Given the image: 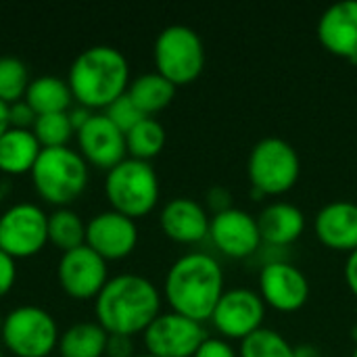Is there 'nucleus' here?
<instances>
[{
  "mask_svg": "<svg viewBox=\"0 0 357 357\" xmlns=\"http://www.w3.org/2000/svg\"><path fill=\"white\" fill-rule=\"evenodd\" d=\"M94 314L109 335L134 337L144 333L161 314V295L149 278L119 274L109 278L98 293Z\"/></svg>",
  "mask_w": 357,
  "mask_h": 357,
  "instance_id": "obj_1",
  "label": "nucleus"
},
{
  "mask_svg": "<svg viewBox=\"0 0 357 357\" xmlns=\"http://www.w3.org/2000/svg\"><path fill=\"white\" fill-rule=\"evenodd\" d=\"M224 295V272L207 253H186L165 274V299L172 312L197 322L211 320Z\"/></svg>",
  "mask_w": 357,
  "mask_h": 357,
  "instance_id": "obj_2",
  "label": "nucleus"
},
{
  "mask_svg": "<svg viewBox=\"0 0 357 357\" xmlns=\"http://www.w3.org/2000/svg\"><path fill=\"white\" fill-rule=\"evenodd\" d=\"M67 84L73 100L86 109H107L113 100L128 92L130 65L126 54L107 44L82 50L69 67Z\"/></svg>",
  "mask_w": 357,
  "mask_h": 357,
  "instance_id": "obj_3",
  "label": "nucleus"
},
{
  "mask_svg": "<svg viewBox=\"0 0 357 357\" xmlns=\"http://www.w3.org/2000/svg\"><path fill=\"white\" fill-rule=\"evenodd\" d=\"M31 182L40 199L56 207H67L86 190L88 163L82 153L69 146L42 149L31 169Z\"/></svg>",
  "mask_w": 357,
  "mask_h": 357,
  "instance_id": "obj_4",
  "label": "nucleus"
},
{
  "mask_svg": "<svg viewBox=\"0 0 357 357\" xmlns=\"http://www.w3.org/2000/svg\"><path fill=\"white\" fill-rule=\"evenodd\" d=\"M105 195L113 211L132 220L151 213L159 201V178L149 161L126 157L107 172Z\"/></svg>",
  "mask_w": 357,
  "mask_h": 357,
  "instance_id": "obj_5",
  "label": "nucleus"
},
{
  "mask_svg": "<svg viewBox=\"0 0 357 357\" xmlns=\"http://www.w3.org/2000/svg\"><path fill=\"white\" fill-rule=\"evenodd\" d=\"M247 174L251 186L261 195L289 192L301 174V161L291 142L278 136H266L249 153Z\"/></svg>",
  "mask_w": 357,
  "mask_h": 357,
  "instance_id": "obj_6",
  "label": "nucleus"
},
{
  "mask_svg": "<svg viewBox=\"0 0 357 357\" xmlns=\"http://www.w3.org/2000/svg\"><path fill=\"white\" fill-rule=\"evenodd\" d=\"M155 67L176 88L195 82L205 67L201 36L188 25H167L155 40Z\"/></svg>",
  "mask_w": 357,
  "mask_h": 357,
  "instance_id": "obj_7",
  "label": "nucleus"
},
{
  "mask_svg": "<svg viewBox=\"0 0 357 357\" xmlns=\"http://www.w3.org/2000/svg\"><path fill=\"white\" fill-rule=\"evenodd\" d=\"M4 347L17 357H48L59 345L54 318L38 305H19L2 320Z\"/></svg>",
  "mask_w": 357,
  "mask_h": 357,
  "instance_id": "obj_8",
  "label": "nucleus"
},
{
  "mask_svg": "<svg viewBox=\"0 0 357 357\" xmlns=\"http://www.w3.org/2000/svg\"><path fill=\"white\" fill-rule=\"evenodd\" d=\"M48 243V215L33 203H15L0 215V249L13 259L38 255Z\"/></svg>",
  "mask_w": 357,
  "mask_h": 357,
  "instance_id": "obj_9",
  "label": "nucleus"
},
{
  "mask_svg": "<svg viewBox=\"0 0 357 357\" xmlns=\"http://www.w3.org/2000/svg\"><path fill=\"white\" fill-rule=\"evenodd\" d=\"M146 354L155 357H195L207 333L201 322L176 312L159 314L142 333Z\"/></svg>",
  "mask_w": 357,
  "mask_h": 357,
  "instance_id": "obj_10",
  "label": "nucleus"
},
{
  "mask_svg": "<svg viewBox=\"0 0 357 357\" xmlns=\"http://www.w3.org/2000/svg\"><path fill=\"white\" fill-rule=\"evenodd\" d=\"M266 303L259 293L251 289H230L224 291L218 301L211 322L224 339H247L255 331L264 328Z\"/></svg>",
  "mask_w": 357,
  "mask_h": 357,
  "instance_id": "obj_11",
  "label": "nucleus"
},
{
  "mask_svg": "<svg viewBox=\"0 0 357 357\" xmlns=\"http://www.w3.org/2000/svg\"><path fill=\"white\" fill-rule=\"evenodd\" d=\"M56 280L71 299H96L109 280L107 261L88 245H82L61 255Z\"/></svg>",
  "mask_w": 357,
  "mask_h": 357,
  "instance_id": "obj_12",
  "label": "nucleus"
},
{
  "mask_svg": "<svg viewBox=\"0 0 357 357\" xmlns=\"http://www.w3.org/2000/svg\"><path fill=\"white\" fill-rule=\"evenodd\" d=\"M259 297L276 312H299L310 299L307 276L289 261H270L259 272Z\"/></svg>",
  "mask_w": 357,
  "mask_h": 357,
  "instance_id": "obj_13",
  "label": "nucleus"
},
{
  "mask_svg": "<svg viewBox=\"0 0 357 357\" xmlns=\"http://www.w3.org/2000/svg\"><path fill=\"white\" fill-rule=\"evenodd\" d=\"M86 245L105 261L132 255L138 245L136 222L113 209L96 213L86 224Z\"/></svg>",
  "mask_w": 357,
  "mask_h": 357,
  "instance_id": "obj_14",
  "label": "nucleus"
},
{
  "mask_svg": "<svg viewBox=\"0 0 357 357\" xmlns=\"http://www.w3.org/2000/svg\"><path fill=\"white\" fill-rule=\"evenodd\" d=\"M209 238L224 255L234 259L253 255L261 245L257 218L236 207L213 213L209 222Z\"/></svg>",
  "mask_w": 357,
  "mask_h": 357,
  "instance_id": "obj_15",
  "label": "nucleus"
},
{
  "mask_svg": "<svg viewBox=\"0 0 357 357\" xmlns=\"http://www.w3.org/2000/svg\"><path fill=\"white\" fill-rule=\"evenodd\" d=\"M75 134L86 163L109 172L126 159V134L105 113L92 115Z\"/></svg>",
  "mask_w": 357,
  "mask_h": 357,
  "instance_id": "obj_16",
  "label": "nucleus"
},
{
  "mask_svg": "<svg viewBox=\"0 0 357 357\" xmlns=\"http://www.w3.org/2000/svg\"><path fill=\"white\" fill-rule=\"evenodd\" d=\"M318 40L335 56L357 61V0L328 6L318 21Z\"/></svg>",
  "mask_w": 357,
  "mask_h": 357,
  "instance_id": "obj_17",
  "label": "nucleus"
},
{
  "mask_svg": "<svg viewBox=\"0 0 357 357\" xmlns=\"http://www.w3.org/2000/svg\"><path fill=\"white\" fill-rule=\"evenodd\" d=\"M209 222L205 207L188 197H178L165 203L159 215L161 230L167 238L182 243V245H195L209 236Z\"/></svg>",
  "mask_w": 357,
  "mask_h": 357,
  "instance_id": "obj_18",
  "label": "nucleus"
},
{
  "mask_svg": "<svg viewBox=\"0 0 357 357\" xmlns=\"http://www.w3.org/2000/svg\"><path fill=\"white\" fill-rule=\"evenodd\" d=\"M314 232L322 245L335 251L357 249V203L333 201L324 205L314 220Z\"/></svg>",
  "mask_w": 357,
  "mask_h": 357,
  "instance_id": "obj_19",
  "label": "nucleus"
},
{
  "mask_svg": "<svg viewBox=\"0 0 357 357\" xmlns=\"http://www.w3.org/2000/svg\"><path fill=\"white\" fill-rule=\"evenodd\" d=\"M257 226H259L261 243L274 247H287L303 234L305 215L297 205L278 201L264 207V211L257 215Z\"/></svg>",
  "mask_w": 357,
  "mask_h": 357,
  "instance_id": "obj_20",
  "label": "nucleus"
},
{
  "mask_svg": "<svg viewBox=\"0 0 357 357\" xmlns=\"http://www.w3.org/2000/svg\"><path fill=\"white\" fill-rule=\"evenodd\" d=\"M42 146L31 130L8 128L0 136V172L6 176L31 174Z\"/></svg>",
  "mask_w": 357,
  "mask_h": 357,
  "instance_id": "obj_21",
  "label": "nucleus"
},
{
  "mask_svg": "<svg viewBox=\"0 0 357 357\" xmlns=\"http://www.w3.org/2000/svg\"><path fill=\"white\" fill-rule=\"evenodd\" d=\"M23 100L36 111V115L48 113H67L71 107L73 94L67 79L56 75H40L29 82Z\"/></svg>",
  "mask_w": 357,
  "mask_h": 357,
  "instance_id": "obj_22",
  "label": "nucleus"
},
{
  "mask_svg": "<svg viewBox=\"0 0 357 357\" xmlns=\"http://www.w3.org/2000/svg\"><path fill=\"white\" fill-rule=\"evenodd\" d=\"M128 96L134 100V105L146 117H151V115H155V113H159L172 105V100L176 96V86L157 71L142 73L130 82Z\"/></svg>",
  "mask_w": 357,
  "mask_h": 357,
  "instance_id": "obj_23",
  "label": "nucleus"
},
{
  "mask_svg": "<svg viewBox=\"0 0 357 357\" xmlns=\"http://www.w3.org/2000/svg\"><path fill=\"white\" fill-rule=\"evenodd\" d=\"M109 333L98 322H79L67 328L59 339L61 357H102Z\"/></svg>",
  "mask_w": 357,
  "mask_h": 357,
  "instance_id": "obj_24",
  "label": "nucleus"
},
{
  "mask_svg": "<svg viewBox=\"0 0 357 357\" xmlns=\"http://www.w3.org/2000/svg\"><path fill=\"white\" fill-rule=\"evenodd\" d=\"M48 241L63 253L77 249L86 245V224L73 209L59 207L48 215Z\"/></svg>",
  "mask_w": 357,
  "mask_h": 357,
  "instance_id": "obj_25",
  "label": "nucleus"
},
{
  "mask_svg": "<svg viewBox=\"0 0 357 357\" xmlns=\"http://www.w3.org/2000/svg\"><path fill=\"white\" fill-rule=\"evenodd\" d=\"M126 146L132 159L151 161L165 146V128L155 117H144L126 134Z\"/></svg>",
  "mask_w": 357,
  "mask_h": 357,
  "instance_id": "obj_26",
  "label": "nucleus"
},
{
  "mask_svg": "<svg viewBox=\"0 0 357 357\" xmlns=\"http://www.w3.org/2000/svg\"><path fill=\"white\" fill-rule=\"evenodd\" d=\"M238 357H295V347L272 328H259L241 341Z\"/></svg>",
  "mask_w": 357,
  "mask_h": 357,
  "instance_id": "obj_27",
  "label": "nucleus"
},
{
  "mask_svg": "<svg viewBox=\"0 0 357 357\" xmlns=\"http://www.w3.org/2000/svg\"><path fill=\"white\" fill-rule=\"evenodd\" d=\"M29 71L17 56H0V100L13 105L21 100L29 86Z\"/></svg>",
  "mask_w": 357,
  "mask_h": 357,
  "instance_id": "obj_28",
  "label": "nucleus"
},
{
  "mask_svg": "<svg viewBox=\"0 0 357 357\" xmlns=\"http://www.w3.org/2000/svg\"><path fill=\"white\" fill-rule=\"evenodd\" d=\"M31 132L42 149H59V146H67L75 130L67 113H48L36 117Z\"/></svg>",
  "mask_w": 357,
  "mask_h": 357,
  "instance_id": "obj_29",
  "label": "nucleus"
},
{
  "mask_svg": "<svg viewBox=\"0 0 357 357\" xmlns=\"http://www.w3.org/2000/svg\"><path fill=\"white\" fill-rule=\"evenodd\" d=\"M105 115L123 132V134H128L136 123H140L146 115L134 105V100L128 96V92L126 94H121L117 100H113L107 109H105Z\"/></svg>",
  "mask_w": 357,
  "mask_h": 357,
  "instance_id": "obj_30",
  "label": "nucleus"
},
{
  "mask_svg": "<svg viewBox=\"0 0 357 357\" xmlns=\"http://www.w3.org/2000/svg\"><path fill=\"white\" fill-rule=\"evenodd\" d=\"M36 111L25 102V100H17L13 105H8V121L10 128H19V130H31L36 123Z\"/></svg>",
  "mask_w": 357,
  "mask_h": 357,
  "instance_id": "obj_31",
  "label": "nucleus"
},
{
  "mask_svg": "<svg viewBox=\"0 0 357 357\" xmlns=\"http://www.w3.org/2000/svg\"><path fill=\"white\" fill-rule=\"evenodd\" d=\"M195 357H238V354L232 349V345L224 339H215V337H207L203 341V345L199 347V351Z\"/></svg>",
  "mask_w": 357,
  "mask_h": 357,
  "instance_id": "obj_32",
  "label": "nucleus"
},
{
  "mask_svg": "<svg viewBox=\"0 0 357 357\" xmlns=\"http://www.w3.org/2000/svg\"><path fill=\"white\" fill-rule=\"evenodd\" d=\"M17 259H13L8 253L0 249V297H4L17 280Z\"/></svg>",
  "mask_w": 357,
  "mask_h": 357,
  "instance_id": "obj_33",
  "label": "nucleus"
},
{
  "mask_svg": "<svg viewBox=\"0 0 357 357\" xmlns=\"http://www.w3.org/2000/svg\"><path fill=\"white\" fill-rule=\"evenodd\" d=\"M105 356L134 357V343H132V337H123V335H109Z\"/></svg>",
  "mask_w": 357,
  "mask_h": 357,
  "instance_id": "obj_34",
  "label": "nucleus"
},
{
  "mask_svg": "<svg viewBox=\"0 0 357 357\" xmlns=\"http://www.w3.org/2000/svg\"><path fill=\"white\" fill-rule=\"evenodd\" d=\"M345 282H347L349 291L357 297V249L349 253V257L345 261Z\"/></svg>",
  "mask_w": 357,
  "mask_h": 357,
  "instance_id": "obj_35",
  "label": "nucleus"
},
{
  "mask_svg": "<svg viewBox=\"0 0 357 357\" xmlns=\"http://www.w3.org/2000/svg\"><path fill=\"white\" fill-rule=\"evenodd\" d=\"M67 115H69V121H71V126H73V130L77 132L82 126H86L88 123V119L94 115L90 109H86V107H75V109H71V111H67Z\"/></svg>",
  "mask_w": 357,
  "mask_h": 357,
  "instance_id": "obj_36",
  "label": "nucleus"
},
{
  "mask_svg": "<svg viewBox=\"0 0 357 357\" xmlns=\"http://www.w3.org/2000/svg\"><path fill=\"white\" fill-rule=\"evenodd\" d=\"M295 357H322V356H320L318 347H314V345H299V347H295Z\"/></svg>",
  "mask_w": 357,
  "mask_h": 357,
  "instance_id": "obj_37",
  "label": "nucleus"
},
{
  "mask_svg": "<svg viewBox=\"0 0 357 357\" xmlns=\"http://www.w3.org/2000/svg\"><path fill=\"white\" fill-rule=\"evenodd\" d=\"M10 128V121H8V105L0 100V136Z\"/></svg>",
  "mask_w": 357,
  "mask_h": 357,
  "instance_id": "obj_38",
  "label": "nucleus"
},
{
  "mask_svg": "<svg viewBox=\"0 0 357 357\" xmlns=\"http://www.w3.org/2000/svg\"><path fill=\"white\" fill-rule=\"evenodd\" d=\"M134 357H155V356H151V354H142V356H134Z\"/></svg>",
  "mask_w": 357,
  "mask_h": 357,
  "instance_id": "obj_39",
  "label": "nucleus"
},
{
  "mask_svg": "<svg viewBox=\"0 0 357 357\" xmlns=\"http://www.w3.org/2000/svg\"><path fill=\"white\" fill-rule=\"evenodd\" d=\"M351 357H357V345H356V349H354V356Z\"/></svg>",
  "mask_w": 357,
  "mask_h": 357,
  "instance_id": "obj_40",
  "label": "nucleus"
},
{
  "mask_svg": "<svg viewBox=\"0 0 357 357\" xmlns=\"http://www.w3.org/2000/svg\"><path fill=\"white\" fill-rule=\"evenodd\" d=\"M2 320H4V318H2V316H0V331H2Z\"/></svg>",
  "mask_w": 357,
  "mask_h": 357,
  "instance_id": "obj_41",
  "label": "nucleus"
},
{
  "mask_svg": "<svg viewBox=\"0 0 357 357\" xmlns=\"http://www.w3.org/2000/svg\"><path fill=\"white\" fill-rule=\"evenodd\" d=\"M0 357H4V356H2V349H0Z\"/></svg>",
  "mask_w": 357,
  "mask_h": 357,
  "instance_id": "obj_42",
  "label": "nucleus"
}]
</instances>
